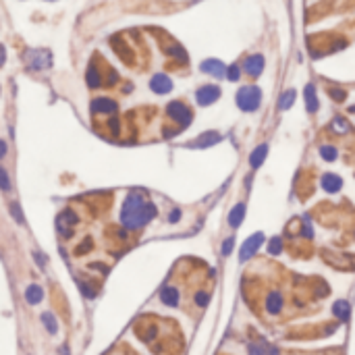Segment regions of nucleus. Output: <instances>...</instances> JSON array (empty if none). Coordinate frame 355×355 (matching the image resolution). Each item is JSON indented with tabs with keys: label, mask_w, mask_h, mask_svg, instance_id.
Here are the masks:
<instances>
[{
	"label": "nucleus",
	"mask_w": 355,
	"mask_h": 355,
	"mask_svg": "<svg viewBox=\"0 0 355 355\" xmlns=\"http://www.w3.org/2000/svg\"><path fill=\"white\" fill-rule=\"evenodd\" d=\"M158 214L156 206H154L150 199L139 193V191H133L129 193L127 199L123 202V208H121V222L123 227L129 229V231H137L141 227H146V224Z\"/></svg>",
	"instance_id": "1"
},
{
	"label": "nucleus",
	"mask_w": 355,
	"mask_h": 355,
	"mask_svg": "<svg viewBox=\"0 0 355 355\" xmlns=\"http://www.w3.org/2000/svg\"><path fill=\"white\" fill-rule=\"evenodd\" d=\"M260 102H262V91L256 86H243L237 91V106L245 112H254L260 108Z\"/></svg>",
	"instance_id": "2"
},
{
	"label": "nucleus",
	"mask_w": 355,
	"mask_h": 355,
	"mask_svg": "<svg viewBox=\"0 0 355 355\" xmlns=\"http://www.w3.org/2000/svg\"><path fill=\"white\" fill-rule=\"evenodd\" d=\"M25 58H27L29 69H33V71L48 69V67L52 65V54H50L48 50H42V48H38V50H29Z\"/></svg>",
	"instance_id": "3"
},
{
	"label": "nucleus",
	"mask_w": 355,
	"mask_h": 355,
	"mask_svg": "<svg viewBox=\"0 0 355 355\" xmlns=\"http://www.w3.org/2000/svg\"><path fill=\"white\" fill-rule=\"evenodd\" d=\"M167 112H169V116L173 118V121L179 123L181 127H187L189 123H191V110H189L183 102H171L167 106Z\"/></svg>",
	"instance_id": "4"
},
{
	"label": "nucleus",
	"mask_w": 355,
	"mask_h": 355,
	"mask_svg": "<svg viewBox=\"0 0 355 355\" xmlns=\"http://www.w3.org/2000/svg\"><path fill=\"white\" fill-rule=\"evenodd\" d=\"M220 98V88L218 86H202L195 91V100L199 106H210Z\"/></svg>",
	"instance_id": "5"
},
{
	"label": "nucleus",
	"mask_w": 355,
	"mask_h": 355,
	"mask_svg": "<svg viewBox=\"0 0 355 355\" xmlns=\"http://www.w3.org/2000/svg\"><path fill=\"white\" fill-rule=\"evenodd\" d=\"M150 88H152V91H156V93H169L173 89V81H171L169 75L156 73L150 81Z\"/></svg>",
	"instance_id": "6"
},
{
	"label": "nucleus",
	"mask_w": 355,
	"mask_h": 355,
	"mask_svg": "<svg viewBox=\"0 0 355 355\" xmlns=\"http://www.w3.org/2000/svg\"><path fill=\"white\" fill-rule=\"evenodd\" d=\"M116 108H118V104L110 98H96L91 102V110L98 114H114Z\"/></svg>",
	"instance_id": "7"
},
{
	"label": "nucleus",
	"mask_w": 355,
	"mask_h": 355,
	"mask_svg": "<svg viewBox=\"0 0 355 355\" xmlns=\"http://www.w3.org/2000/svg\"><path fill=\"white\" fill-rule=\"evenodd\" d=\"M79 222V216L75 214L73 210H63L61 212V216H58V224H61V227H65V237L69 239L71 235H73V231H71V227H75V224Z\"/></svg>",
	"instance_id": "8"
},
{
	"label": "nucleus",
	"mask_w": 355,
	"mask_h": 355,
	"mask_svg": "<svg viewBox=\"0 0 355 355\" xmlns=\"http://www.w3.org/2000/svg\"><path fill=\"white\" fill-rule=\"evenodd\" d=\"M243 69H245V73H250L252 77H258L260 73H262V69H264V56L262 54H252L245 61Z\"/></svg>",
	"instance_id": "9"
},
{
	"label": "nucleus",
	"mask_w": 355,
	"mask_h": 355,
	"mask_svg": "<svg viewBox=\"0 0 355 355\" xmlns=\"http://www.w3.org/2000/svg\"><path fill=\"white\" fill-rule=\"evenodd\" d=\"M202 71L212 77H224L227 75V67H224L220 61H216V58H208V61L202 63Z\"/></svg>",
	"instance_id": "10"
},
{
	"label": "nucleus",
	"mask_w": 355,
	"mask_h": 355,
	"mask_svg": "<svg viewBox=\"0 0 355 355\" xmlns=\"http://www.w3.org/2000/svg\"><path fill=\"white\" fill-rule=\"evenodd\" d=\"M42 299H44V289L40 285H35V282H31V285L25 289V301L29 305H38Z\"/></svg>",
	"instance_id": "11"
},
{
	"label": "nucleus",
	"mask_w": 355,
	"mask_h": 355,
	"mask_svg": "<svg viewBox=\"0 0 355 355\" xmlns=\"http://www.w3.org/2000/svg\"><path fill=\"white\" fill-rule=\"evenodd\" d=\"M262 243V235H254V237H250L245 243H243V247H241V254H239V258L241 260H247L250 258L256 250H258V245Z\"/></svg>",
	"instance_id": "12"
},
{
	"label": "nucleus",
	"mask_w": 355,
	"mask_h": 355,
	"mask_svg": "<svg viewBox=\"0 0 355 355\" xmlns=\"http://www.w3.org/2000/svg\"><path fill=\"white\" fill-rule=\"evenodd\" d=\"M160 299H162L164 305L175 307L177 303H179V291H177L175 287H164L162 293H160Z\"/></svg>",
	"instance_id": "13"
},
{
	"label": "nucleus",
	"mask_w": 355,
	"mask_h": 355,
	"mask_svg": "<svg viewBox=\"0 0 355 355\" xmlns=\"http://www.w3.org/2000/svg\"><path fill=\"white\" fill-rule=\"evenodd\" d=\"M305 106L310 112H316L318 110V96H316V88L310 84L305 88Z\"/></svg>",
	"instance_id": "14"
},
{
	"label": "nucleus",
	"mask_w": 355,
	"mask_h": 355,
	"mask_svg": "<svg viewBox=\"0 0 355 355\" xmlns=\"http://www.w3.org/2000/svg\"><path fill=\"white\" fill-rule=\"evenodd\" d=\"M42 324H44V328L48 330L50 335H56V333H58V322H56V318H54L52 312H44V314H42Z\"/></svg>",
	"instance_id": "15"
},
{
	"label": "nucleus",
	"mask_w": 355,
	"mask_h": 355,
	"mask_svg": "<svg viewBox=\"0 0 355 355\" xmlns=\"http://www.w3.org/2000/svg\"><path fill=\"white\" fill-rule=\"evenodd\" d=\"M86 81H88V86H89V88H100V86H102V75H100V71H98L96 67H93V65L88 69Z\"/></svg>",
	"instance_id": "16"
},
{
	"label": "nucleus",
	"mask_w": 355,
	"mask_h": 355,
	"mask_svg": "<svg viewBox=\"0 0 355 355\" xmlns=\"http://www.w3.org/2000/svg\"><path fill=\"white\" fill-rule=\"evenodd\" d=\"M322 187L326 189V191H330V193L339 191V189H341V179H339L337 175H324L322 177Z\"/></svg>",
	"instance_id": "17"
},
{
	"label": "nucleus",
	"mask_w": 355,
	"mask_h": 355,
	"mask_svg": "<svg viewBox=\"0 0 355 355\" xmlns=\"http://www.w3.org/2000/svg\"><path fill=\"white\" fill-rule=\"evenodd\" d=\"M280 307H282V297H280L278 293H272L270 297L266 299V310H268L270 314H278Z\"/></svg>",
	"instance_id": "18"
},
{
	"label": "nucleus",
	"mask_w": 355,
	"mask_h": 355,
	"mask_svg": "<svg viewBox=\"0 0 355 355\" xmlns=\"http://www.w3.org/2000/svg\"><path fill=\"white\" fill-rule=\"evenodd\" d=\"M266 152H268V146H260V148L252 154V158H250L252 167H260V164H262V160L266 158Z\"/></svg>",
	"instance_id": "19"
},
{
	"label": "nucleus",
	"mask_w": 355,
	"mask_h": 355,
	"mask_svg": "<svg viewBox=\"0 0 355 355\" xmlns=\"http://www.w3.org/2000/svg\"><path fill=\"white\" fill-rule=\"evenodd\" d=\"M91 247H93L91 239H89V237H86V239H84V243H79V245H77V250H75V256H84V254L91 252Z\"/></svg>",
	"instance_id": "20"
},
{
	"label": "nucleus",
	"mask_w": 355,
	"mask_h": 355,
	"mask_svg": "<svg viewBox=\"0 0 355 355\" xmlns=\"http://www.w3.org/2000/svg\"><path fill=\"white\" fill-rule=\"evenodd\" d=\"M0 189H2V191H10V179H8V173L4 167H0Z\"/></svg>",
	"instance_id": "21"
},
{
	"label": "nucleus",
	"mask_w": 355,
	"mask_h": 355,
	"mask_svg": "<svg viewBox=\"0 0 355 355\" xmlns=\"http://www.w3.org/2000/svg\"><path fill=\"white\" fill-rule=\"evenodd\" d=\"M293 100H295V91H293V89L285 91V93H282V98H280V108H282V110H287L289 106L293 104Z\"/></svg>",
	"instance_id": "22"
},
{
	"label": "nucleus",
	"mask_w": 355,
	"mask_h": 355,
	"mask_svg": "<svg viewBox=\"0 0 355 355\" xmlns=\"http://www.w3.org/2000/svg\"><path fill=\"white\" fill-rule=\"evenodd\" d=\"M335 314L341 318V320H345V318L349 316V305H347L345 301H339V303H335Z\"/></svg>",
	"instance_id": "23"
},
{
	"label": "nucleus",
	"mask_w": 355,
	"mask_h": 355,
	"mask_svg": "<svg viewBox=\"0 0 355 355\" xmlns=\"http://www.w3.org/2000/svg\"><path fill=\"white\" fill-rule=\"evenodd\" d=\"M10 214H13V218L17 220V224H23L25 222V218H23V212H21V206L17 202L10 204Z\"/></svg>",
	"instance_id": "24"
},
{
	"label": "nucleus",
	"mask_w": 355,
	"mask_h": 355,
	"mask_svg": "<svg viewBox=\"0 0 355 355\" xmlns=\"http://www.w3.org/2000/svg\"><path fill=\"white\" fill-rule=\"evenodd\" d=\"M239 75H241L239 65H231V67H227V79H229V81H237V79H239Z\"/></svg>",
	"instance_id": "25"
},
{
	"label": "nucleus",
	"mask_w": 355,
	"mask_h": 355,
	"mask_svg": "<svg viewBox=\"0 0 355 355\" xmlns=\"http://www.w3.org/2000/svg\"><path fill=\"white\" fill-rule=\"evenodd\" d=\"M241 218H243V206H237L233 210V214H231V224H233V227H237V224L241 222Z\"/></svg>",
	"instance_id": "26"
},
{
	"label": "nucleus",
	"mask_w": 355,
	"mask_h": 355,
	"mask_svg": "<svg viewBox=\"0 0 355 355\" xmlns=\"http://www.w3.org/2000/svg\"><path fill=\"white\" fill-rule=\"evenodd\" d=\"M214 141H218V135H214V133H210L208 137L204 135V137H199L193 146H210V144H214Z\"/></svg>",
	"instance_id": "27"
},
{
	"label": "nucleus",
	"mask_w": 355,
	"mask_h": 355,
	"mask_svg": "<svg viewBox=\"0 0 355 355\" xmlns=\"http://www.w3.org/2000/svg\"><path fill=\"white\" fill-rule=\"evenodd\" d=\"M320 156H322L324 160H335V158H337V150H335V148H330V146L320 148Z\"/></svg>",
	"instance_id": "28"
},
{
	"label": "nucleus",
	"mask_w": 355,
	"mask_h": 355,
	"mask_svg": "<svg viewBox=\"0 0 355 355\" xmlns=\"http://www.w3.org/2000/svg\"><path fill=\"white\" fill-rule=\"evenodd\" d=\"M108 127H110V131H112V133H118V131H121V123H118V118H116V116H110Z\"/></svg>",
	"instance_id": "29"
},
{
	"label": "nucleus",
	"mask_w": 355,
	"mask_h": 355,
	"mask_svg": "<svg viewBox=\"0 0 355 355\" xmlns=\"http://www.w3.org/2000/svg\"><path fill=\"white\" fill-rule=\"evenodd\" d=\"M195 301H197V305L204 307V305L208 303V295H206V293H197V295H195Z\"/></svg>",
	"instance_id": "30"
},
{
	"label": "nucleus",
	"mask_w": 355,
	"mask_h": 355,
	"mask_svg": "<svg viewBox=\"0 0 355 355\" xmlns=\"http://www.w3.org/2000/svg\"><path fill=\"white\" fill-rule=\"evenodd\" d=\"M6 150H8V148H6V141H4V139H0V160H2V158L6 156Z\"/></svg>",
	"instance_id": "31"
},
{
	"label": "nucleus",
	"mask_w": 355,
	"mask_h": 355,
	"mask_svg": "<svg viewBox=\"0 0 355 355\" xmlns=\"http://www.w3.org/2000/svg\"><path fill=\"white\" fill-rule=\"evenodd\" d=\"M116 81H118V75L114 73V71H110V73H108V86H114Z\"/></svg>",
	"instance_id": "32"
},
{
	"label": "nucleus",
	"mask_w": 355,
	"mask_h": 355,
	"mask_svg": "<svg viewBox=\"0 0 355 355\" xmlns=\"http://www.w3.org/2000/svg\"><path fill=\"white\" fill-rule=\"evenodd\" d=\"M4 61H6V50H4V46L0 44V67L4 65Z\"/></svg>",
	"instance_id": "33"
},
{
	"label": "nucleus",
	"mask_w": 355,
	"mask_h": 355,
	"mask_svg": "<svg viewBox=\"0 0 355 355\" xmlns=\"http://www.w3.org/2000/svg\"><path fill=\"white\" fill-rule=\"evenodd\" d=\"M179 216H181V212L179 210H173L171 212V222H177V220H179Z\"/></svg>",
	"instance_id": "34"
},
{
	"label": "nucleus",
	"mask_w": 355,
	"mask_h": 355,
	"mask_svg": "<svg viewBox=\"0 0 355 355\" xmlns=\"http://www.w3.org/2000/svg\"><path fill=\"white\" fill-rule=\"evenodd\" d=\"M61 355H69V347L63 345V347H61Z\"/></svg>",
	"instance_id": "35"
}]
</instances>
